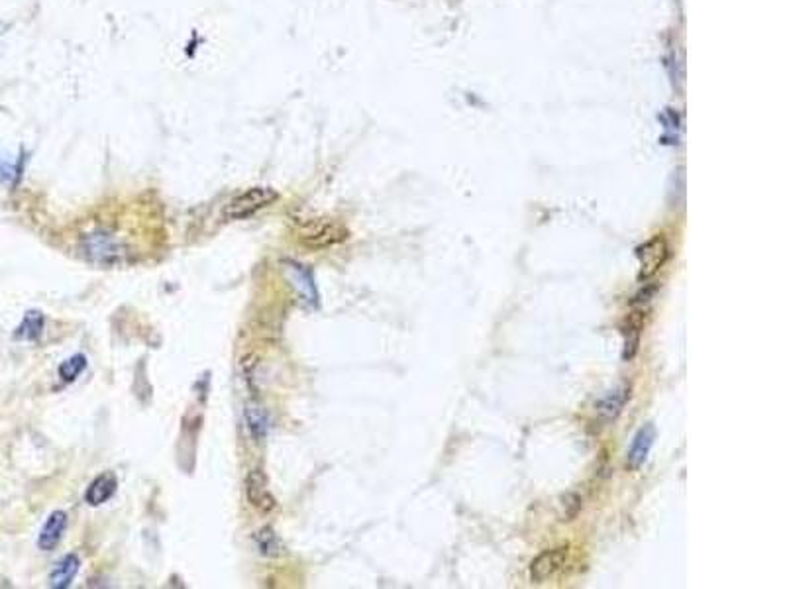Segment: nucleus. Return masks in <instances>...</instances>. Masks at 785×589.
Masks as SVG:
<instances>
[{"label":"nucleus","instance_id":"1","mask_svg":"<svg viewBox=\"0 0 785 589\" xmlns=\"http://www.w3.org/2000/svg\"><path fill=\"white\" fill-rule=\"evenodd\" d=\"M279 198L277 191L271 187H251L248 191L234 197L224 208V216L232 220H244L259 213L261 208H267Z\"/></svg>","mask_w":785,"mask_h":589},{"label":"nucleus","instance_id":"2","mask_svg":"<svg viewBox=\"0 0 785 589\" xmlns=\"http://www.w3.org/2000/svg\"><path fill=\"white\" fill-rule=\"evenodd\" d=\"M570 556H571L570 546H558V549L544 550L530 564V570H528L530 582L546 584L554 580V577H558L565 570V566L570 564Z\"/></svg>","mask_w":785,"mask_h":589},{"label":"nucleus","instance_id":"3","mask_svg":"<svg viewBox=\"0 0 785 589\" xmlns=\"http://www.w3.org/2000/svg\"><path fill=\"white\" fill-rule=\"evenodd\" d=\"M83 251H85V256L91 261L100 266L118 264L122 256L126 254L122 242L107 233H97L87 236L85 242H83Z\"/></svg>","mask_w":785,"mask_h":589},{"label":"nucleus","instance_id":"4","mask_svg":"<svg viewBox=\"0 0 785 589\" xmlns=\"http://www.w3.org/2000/svg\"><path fill=\"white\" fill-rule=\"evenodd\" d=\"M636 256H638V266H641V273H638V277H641L642 281L650 279L666 266V261L669 258V248H667L666 238L656 236L652 240H648L644 246L638 248Z\"/></svg>","mask_w":785,"mask_h":589},{"label":"nucleus","instance_id":"5","mask_svg":"<svg viewBox=\"0 0 785 589\" xmlns=\"http://www.w3.org/2000/svg\"><path fill=\"white\" fill-rule=\"evenodd\" d=\"M299 238L302 244H307L310 248H327L332 244H338V242L348 238V233L338 224L332 223H324V220H317V223H309L301 228Z\"/></svg>","mask_w":785,"mask_h":589},{"label":"nucleus","instance_id":"6","mask_svg":"<svg viewBox=\"0 0 785 589\" xmlns=\"http://www.w3.org/2000/svg\"><path fill=\"white\" fill-rule=\"evenodd\" d=\"M246 493L251 507L261 513H269L277 507V499L274 497V493H271L266 473L261 470H251L248 473Z\"/></svg>","mask_w":785,"mask_h":589},{"label":"nucleus","instance_id":"7","mask_svg":"<svg viewBox=\"0 0 785 589\" xmlns=\"http://www.w3.org/2000/svg\"><path fill=\"white\" fill-rule=\"evenodd\" d=\"M283 273H285L289 283L295 291L301 294V299L310 304L318 303V291L317 286H314V279L310 276V271L297 264V261H283Z\"/></svg>","mask_w":785,"mask_h":589},{"label":"nucleus","instance_id":"8","mask_svg":"<svg viewBox=\"0 0 785 589\" xmlns=\"http://www.w3.org/2000/svg\"><path fill=\"white\" fill-rule=\"evenodd\" d=\"M65 529H67V514L63 511L51 513L49 519L44 524V529L39 531V536H38L39 550H44V552L54 550L56 546L59 544Z\"/></svg>","mask_w":785,"mask_h":589},{"label":"nucleus","instance_id":"9","mask_svg":"<svg viewBox=\"0 0 785 589\" xmlns=\"http://www.w3.org/2000/svg\"><path fill=\"white\" fill-rule=\"evenodd\" d=\"M654 440H656V428L652 425H646L638 430L632 440L631 452H628V468L638 470L644 464L654 446Z\"/></svg>","mask_w":785,"mask_h":589},{"label":"nucleus","instance_id":"10","mask_svg":"<svg viewBox=\"0 0 785 589\" xmlns=\"http://www.w3.org/2000/svg\"><path fill=\"white\" fill-rule=\"evenodd\" d=\"M628 399H631V387L621 385L611 389V391L601 397V401L597 403V415H599L603 420L616 418L621 415Z\"/></svg>","mask_w":785,"mask_h":589},{"label":"nucleus","instance_id":"11","mask_svg":"<svg viewBox=\"0 0 785 589\" xmlns=\"http://www.w3.org/2000/svg\"><path fill=\"white\" fill-rule=\"evenodd\" d=\"M117 486H118L117 478H114L112 473H100V476L94 478L89 486V489L85 493V501L89 505H92V507H99V505L107 503L114 496Z\"/></svg>","mask_w":785,"mask_h":589},{"label":"nucleus","instance_id":"12","mask_svg":"<svg viewBox=\"0 0 785 589\" xmlns=\"http://www.w3.org/2000/svg\"><path fill=\"white\" fill-rule=\"evenodd\" d=\"M79 556L77 554H67L65 558H63L59 564H56L54 570L49 574V585L56 589H65L73 584V580L77 577L79 572Z\"/></svg>","mask_w":785,"mask_h":589},{"label":"nucleus","instance_id":"13","mask_svg":"<svg viewBox=\"0 0 785 589\" xmlns=\"http://www.w3.org/2000/svg\"><path fill=\"white\" fill-rule=\"evenodd\" d=\"M44 332V314L38 311H28L26 317L16 329V338L20 340H38Z\"/></svg>","mask_w":785,"mask_h":589},{"label":"nucleus","instance_id":"14","mask_svg":"<svg viewBox=\"0 0 785 589\" xmlns=\"http://www.w3.org/2000/svg\"><path fill=\"white\" fill-rule=\"evenodd\" d=\"M246 420H248V428H249L251 436H254L256 440L266 438L267 428H269V418H267L264 409L249 403L246 407Z\"/></svg>","mask_w":785,"mask_h":589},{"label":"nucleus","instance_id":"15","mask_svg":"<svg viewBox=\"0 0 785 589\" xmlns=\"http://www.w3.org/2000/svg\"><path fill=\"white\" fill-rule=\"evenodd\" d=\"M256 542H257V550L264 556H271V558H277V556L283 554V544L277 539V534L274 532V529H261L256 534Z\"/></svg>","mask_w":785,"mask_h":589},{"label":"nucleus","instance_id":"16","mask_svg":"<svg viewBox=\"0 0 785 589\" xmlns=\"http://www.w3.org/2000/svg\"><path fill=\"white\" fill-rule=\"evenodd\" d=\"M85 367H87V357L85 356H83V354L71 356V357H67V360L59 365V377L65 383H71V382H75L83 372H85Z\"/></svg>","mask_w":785,"mask_h":589}]
</instances>
